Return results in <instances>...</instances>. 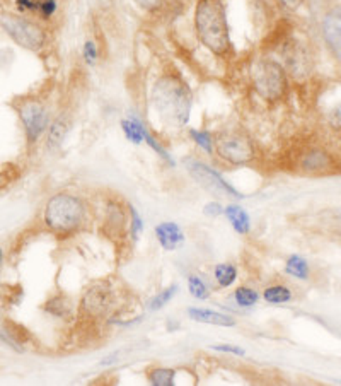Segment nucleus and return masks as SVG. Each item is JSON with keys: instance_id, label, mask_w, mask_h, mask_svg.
Segmentation results:
<instances>
[{"instance_id": "0eeeda50", "label": "nucleus", "mask_w": 341, "mask_h": 386, "mask_svg": "<svg viewBox=\"0 0 341 386\" xmlns=\"http://www.w3.org/2000/svg\"><path fill=\"white\" fill-rule=\"evenodd\" d=\"M183 163H185V166L188 169L190 175H192V178L195 179L201 188L207 190L208 193H214L215 197H243V195L236 192V188H232L214 168H210L207 163L198 159V157H186Z\"/></svg>"}, {"instance_id": "72a5a7b5", "label": "nucleus", "mask_w": 341, "mask_h": 386, "mask_svg": "<svg viewBox=\"0 0 341 386\" xmlns=\"http://www.w3.org/2000/svg\"><path fill=\"white\" fill-rule=\"evenodd\" d=\"M16 7L21 14L26 12H35L38 7V0H16Z\"/></svg>"}, {"instance_id": "4be33fe9", "label": "nucleus", "mask_w": 341, "mask_h": 386, "mask_svg": "<svg viewBox=\"0 0 341 386\" xmlns=\"http://www.w3.org/2000/svg\"><path fill=\"white\" fill-rule=\"evenodd\" d=\"M285 272L292 277L299 279V281H307L309 279V265H307L306 260L299 255H292L287 260V265H285Z\"/></svg>"}, {"instance_id": "5701e85b", "label": "nucleus", "mask_w": 341, "mask_h": 386, "mask_svg": "<svg viewBox=\"0 0 341 386\" xmlns=\"http://www.w3.org/2000/svg\"><path fill=\"white\" fill-rule=\"evenodd\" d=\"M234 299H236V303L239 304L241 308H251L259 301V294L256 289L241 286V288L234 290Z\"/></svg>"}, {"instance_id": "4468645a", "label": "nucleus", "mask_w": 341, "mask_h": 386, "mask_svg": "<svg viewBox=\"0 0 341 386\" xmlns=\"http://www.w3.org/2000/svg\"><path fill=\"white\" fill-rule=\"evenodd\" d=\"M188 316L193 322L198 323H207V325H215V326H236V319L230 315L220 313V311L208 310V308H190Z\"/></svg>"}, {"instance_id": "393cba45", "label": "nucleus", "mask_w": 341, "mask_h": 386, "mask_svg": "<svg viewBox=\"0 0 341 386\" xmlns=\"http://www.w3.org/2000/svg\"><path fill=\"white\" fill-rule=\"evenodd\" d=\"M190 137L198 147L205 150L207 154H214V135L207 130H190Z\"/></svg>"}, {"instance_id": "4c0bfd02", "label": "nucleus", "mask_w": 341, "mask_h": 386, "mask_svg": "<svg viewBox=\"0 0 341 386\" xmlns=\"http://www.w3.org/2000/svg\"><path fill=\"white\" fill-rule=\"evenodd\" d=\"M111 2H113V0H99V3H101V6H109Z\"/></svg>"}, {"instance_id": "c85d7f7f", "label": "nucleus", "mask_w": 341, "mask_h": 386, "mask_svg": "<svg viewBox=\"0 0 341 386\" xmlns=\"http://www.w3.org/2000/svg\"><path fill=\"white\" fill-rule=\"evenodd\" d=\"M144 142H147V144H149L150 147H152V149L156 150V152L159 154V156L163 157L164 161H167V163H171V164H172V157H171V154L167 152L166 149H164L163 144H160V142L157 141V139L154 137V135L150 134L149 130H147V127H145V130H144Z\"/></svg>"}, {"instance_id": "f8f14e48", "label": "nucleus", "mask_w": 341, "mask_h": 386, "mask_svg": "<svg viewBox=\"0 0 341 386\" xmlns=\"http://www.w3.org/2000/svg\"><path fill=\"white\" fill-rule=\"evenodd\" d=\"M322 36L335 53L341 55V6L329 10L322 19Z\"/></svg>"}, {"instance_id": "6ab92c4d", "label": "nucleus", "mask_w": 341, "mask_h": 386, "mask_svg": "<svg viewBox=\"0 0 341 386\" xmlns=\"http://www.w3.org/2000/svg\"><path fill=\"white\" fill-rule=\"evenodd\" d=\"M263 297H265L266 303L270 304H284L292 299V290L284 284H273L265 289Z\"/></svg>"}, {"instance_id": "7c9ffc66", "label": "nucleus", "mask_w": 341, "mask_h": 386, "mask_svg": "<svg viewBox=\"0 0 341 386\" xmlns=\"http://www.w3.org/2000/svg\"><path fill=\"white\" fill-rule=\"evenodd\" d=\"M147 14H157L166 7V0H133Z\"/></svg>"}, {"instance_id": "7ed1b4c3", "label": "nucleus", "mask_w": 341, "mask_h": 386, "mask_svg": "<svg viewBox=\"0 0 341 386\" xmlns=\"http://www.w3.org/2000/svg\"><path fill=\"white\" fill-rule=\"evenodd\" d=\"M249 82L252 91L265 103L277 105L288 94V73L275 58L259 55L249 65Z\"/></svg>"}, {"instance_id": "1a4fd4ad", "label": "nucleus", "mask_w": 341, "mask_h": 386, "mask_svg": "<svg viewBox=\"0 0 341 386\" xmlns=\"http://www.w3.org/2000/svg\"><path fill=\"white\" fill-rule=\"evenodd\" d=\"M282 53H284L282 57H284V67L287 73H291L297 80H302L304 77H307L311 71V55L302 43L297 42V40H288L282 49Z\"/></svg>"}, {"instance_id": "a878e982", "label": "nucleus", "mask_w": 341, "mask_h": 386, "mask_svg": "<svg viewBox=\"0 0 341 386\" xmlns=\"http://www.w3.org/2000/svg\"><path fill=\"white\" fill-rule=\"evenodd\" d=\"M176 292H178V286H171V288L164 289L163 292L157 294L156 297H152V301H150V304H149L150 311H157V310H160V308L166 306L172 297H174Z\"/></svg>"}, {"instance_id": "e433bc0d", "label": "nucleus", "mask_w": 341, "mask_h": 386, "mask_svg": "<svg viewBox=\"0 0 341 386\" xmlns=\"http://www.w3.org/2000/svg\"><path fill=\"white\" fill-rule=\"evenodd\" d=\"M329 123H331V127L336 128V130H341V108H336L335 112L329 115Z\"/></svg>"}, {"instance_id": "423d86ee", "label": "nucleus", "mask_w": 341, "mask_h": 386, "mask_svg": "<svg viewBox=\"0 0 341 386\" xmlns=\"http://www.w3.org/2000/svg\"><path fill=\"white\" fill-rule=\"evenodd\" d=\"M0 24H2L7 36L24 50L42 51L48 42L46 29L23 14L21 16L19 14H3Z\"/></svg>"}, {"instance_id": "20e7f679", "label": "nucleus", "mask_w": 341, "mask_h": 386, "mask_svg": "<svg viewBox=\"0 0 341 386\" xmlns=\"http://www.w3.org/2000/svg\"><path fill=\"white\" fill-rule=\"evenodd\" d=\"M87 207L77 195L62 192L53 195L45 207V224L55 234H71L80 229Z\"/></svg>"}, {"instance_id": "cd10ccee", "label": "nucleus", "mask_w": 341, "mask_h": 386, "mask_svg": "<svg viewBox=\"0 0 341 386\" xmlns=\"http://www.w3.org/2000/svg\"><path fill=\"white\" fill-rule=\"evenodd\" d=\"M82 57H84V62H86L89 67H94V65H96L99 58V50L94 40H86V43H84L82 46Z\"/></svg>"}, {"instance_id": "412c9836", "label": "nucleus", "mask_w": 341, "mask_h": 386, "mask_svg": "<svg viewBox=\"0 0 341 386\" xmlns=\"http://www.w3.org/2000/svg\"><path fill=\"white\" fill-rule=\"evenodd\" d=\"M214 277L220 288H230L237 281V268L232 263H220L215 267Z\"/></svg>"}, {"instance_id": "b1692460", "label": "nucleus", "mask_w": 341, "mask_h": 386, "mask_svg": "<svg viewBox=\"0 0 341 386\" xmlns=\"http://www.w3.org/2000/svg\"><path fill=\"white\" fill-rule=\"evenodd\" d=\"M188 290L195 299L205 301L210 297V288H208V284L200 275H192V277L188 279Z\"/></svg>"}, {"instance_id": "9d476101", "label": "nucleus", "mask_w": 341, "mask_h": 386, "mask_svg": "<svg viewBox=\"0 0 341 386\" xmlns=\"http://www.w3.org/2000/svg\"><path fill=\"white\" fill-rule=\"evenodd\" d=\"M109 306H111V292L102 286H96L84 294L80 311L93 318H101L108 313Z\"/></svg>"}, {"instance_id": "a211bd4d", "label": "nucleus", "mask_w": 341, "mask_h": 386, "mask_svg": "<svg viewBox=\"0 0 341 386\" xmlns=\"http://www.w3.org/2000/svg\"><path fill=\"white\" fill-rule=\"evenodd\" d=\"M122 130L125 137L133 144H142L144 142V130L145 125L137 116H130V119L122 120Z\"/></svg>"}, {"instance_id": "c9c22d12", "label": "nucleus", "mask_w": 341, "mask_h": 386, "mask_svg": "<svg viewBox=\"0 0 341 386\" xmlns=\"http://www.w3.org/2000/svg\"><path fill=\"white\" fill-rule=\"evenodd\" d=\"M277 2L282 9L288 10V12H295V10L302 6L304 0H277Z\"/></svg>"}, {"instance_id": "2f4dec72", "label": "nucleus", "mask_w": 341, "mask_h": 386, "mask_svg": "<svg viewBox=\"0 0 341 386\" xmlns=\"http://www.w3.org/2000/svg\"><path fill=\"white\" fill-rule=\"evenodd\" d=\"M128 211H130V234L133 240H137L138 234L144 229V222H142L140 216H138V212L131 205H128Z\"/></svg>"}, {"instance_id": "dca6fc26", "label": "nucleus", "mask_w": 341, "mask_h": 386, "mask_svg": "<svg viewBox=\"0 0 341 386\" xmlns=\"http://www.w3.org/2000/svg\"><path fill=\"white\" fill-rule=\"evenodd\" d=\"M68 130H71V119H68L67 115H58L57 119L51 121L50 127H48L46 147L51 150H57L58 147L64 144Z\"/></svg>"}, {"instance_id": "ddd939ff", "label": "nucleus", "mask_w": 341, "mask_h": 386, "mask_svg": "<svg viewBox=\"0 0 341 386\" xmlns=\"http://www.w3.org/2000/svg\"><path fill=\"white\" fill-rule=\"evenodd\" d=\"M156 238L167 252L181 248L183 243H185V233L176 222H160L156 227Z\"/></svg>"}, {"instance_id": "f704fd0d", "label": "nucleus", "mask_w": 341, "mask_h": 386, "mask_svg": "<svg viewBox=\"0 0 341 386\" xmlns=\"http://www.w3.org/2000/svg\"><path fill=\"white\" fill-rule=\"evenodd\" d=\"M203 214L207 216V218H219V216L223 214V207L217 204V202H210V204L205 205Z\"/></svg>"}, {"instance_id": "9b49d317", "label": "nucleus", "mask_w": 341, "mask_h": 386, "mask_svg": "<svg viewBox=\"0 0 341 386\" xmlns=\"http://www.w3.org/2000/svg\"><path fill=\"white\" fill-rule=\"evenodd\" d=\"M333 166H335V161H333L331 154L324 149H319V147L304 150L299 157V168L309 175H324V173L331 171Z\"/></svg>"}, {"instance_id": "aec40b11", "label": "nucleus", "mask_w": 341, "mask_h": 386, "mask_svg": "<svg viewBox=\"0 0 341 386\" xmlns=\"http://www.w3.org/2000/svg\"><path fill=\"white\" fill-rule=\"evenodd\" d=\"M176 371L171 367H154L147 374V380L152 386H172L174 385Z\"/></svg>"}, {"instance_id": "bb28decb", "label": "nucleus", "mask_w": 341, "mask_h": 386, "mask_svg": "<svg viewBox=\"0 0 341 386\" xmlns=\"http://www.w3.org/2000/svg\"><path fill=\"white\" fill-rule=\"evenodd\" d=\"M58 3L57 0H38V7H36V14H38L42 19L50 21L51 17L57 14Z\"/></svg>"}, {"instance_id": "f03ea898", "label": "nucleus", "mask_w": 341, "mask_h": 386, "mask_svg": "<svg viewBox=\"0 0 341 386\" xmlns=\"http://www.w3.org/2000/svg\"><path fill=\"white\" fill-rule=\"evenodd\" d=\"M195 31L201 45L215 57L229 60L234 57L230 28L223 0H196Z\"/></svg>"}, {"instance_id": "f3484780", "label": "nucleus", "mask_w": 341, "mask_h": 386, "mask_svg": "<svg viewBox=\"0 0 341 386\" xmlns=\"http://www.w3.org/2000/svg\"><path fill=\"white\" fill-rule=\"evenodd\" d=\"M223 216H225V219L229 220L230 226L234 227L236 233L248 234L249 231H251V219H249V214L241 205H227V207L223 209Z\"/></svg>"}, {"instance_id": "6e6552de", "label": "nucleus", "mask_w": 341, "mask_h": 386, "mask_svg": "<svg viewBox=\"0 0 341 386\" xmlns=\"http://www.w3.org/2000/svg\"><path fill=\"white\" fill-rule=\"evenodd\" d=\"M17 113H19L21 121H23L26 139H28L29 144H36L50 127L48 108L39 99L24 98L17 105Z\"/></svg>"}, {"instance_id": "f257e3e1", "label": "nucleus", "mask_w": 341, "mask_h": 386, "mask_svg": "<svg viewBox=\"0 0 341 386\" xmlns=\"http://www.w3.org/2000/svg\"><path fill=\"white\" fill-rule=\"evenodd\" d=\"M152 105L166 125L186 127L192 116L193 93L188 82L174 69H167L156 79L152 87Z\"/></svg>"}, {"instance_id": "2eb2a0df", "label": "nucleus", "mask_w": 341, "mask_h": 386, "mask_svg": "<svg viewBox=\"0 0 341 386\" xmlns=\"http://www.w3.org/2000/svg\"><path fill=\"white\" fill-rule=\"evenodd\" d=\"M128 209L123 207V204H120L118 200H109L106 205V227L109 229V233L113 234H122L125 231V226L128 222L127 216Z\"/></svg>"}, {"instance_id": "58836bf2", "label": "nucleus", "mask_w": 341, "mask_h": 386, "mask_svg": "<svg viewBox=\"0 0 341 386\" xmlns=\"http://www.w3.org/2000/svg\"><path fill=\"white\" fill-rule=\"evenodd\" d=\"M2 262H3V252L0 249V267H2Z\"/></svg>"}, {"instance_id": "39448f33", "label": "nucleus", "mask_w": 341, "mask_h": 386, "mask_svg": "<svg viewBox=\"0 0 341 386\" xmlns=\"http://www.w3.org/2000/svg\"><path fill=\"white\" fill-rule=\"evenodd\" d=\"M214 154L230 166H248L256 161L258 150L248 132L234 127L214 135Z\"/></svg>"}, {"instance_id": "473e14b6", "label": "nucleus", "mask_w": 341, "mask_h": 386, "mask_svg": "<svg viewBox=\"0 0 341 386\" xmlns=\"http://www.w3.org/2000/svg\"><path fill=\"white\" fill-rule=\"evenodd\" d=\"M212 351L217 352H225V354H232V356H246V351L243 347H237V345H212Z\"/></svg>"}, {"instance_id": "c756f323", "label": "nucleus", "mask_w": 341, "mask_h": 386, "mask_svg": "<svg viewBox=\"0 0 341 386\" xmlns=\"http://www.w3.org/2000/svg\"><path fill=\"white\" fill-rule=\"evenodd\" d=\"M45 308L55 316H65L71 311V304H68V301L64 299V297H57V299L48 301Z\"/></svg>"}]
</instances>
